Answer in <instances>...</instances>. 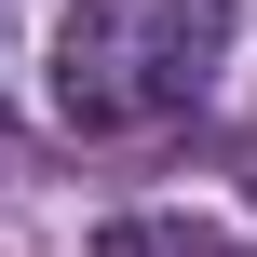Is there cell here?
Returning <instances> with one entry per match:
<instances>
[{"mask_svg":"<svg viewBox=\"0 0 257 257\" xmlns=\"http://www.w3.org/2000/svg\"><path fill=\"white\" fill-rule=\"evenodd\" d=\"M217 54H230V0H68L54 122L68 136H149L217 81Z\"/></svg>","mask_w":257,"mask_h":257,"instance_id":"6da1fadb","label":"cell"}]
</instances>
